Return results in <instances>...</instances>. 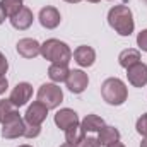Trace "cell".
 Segmentation results:
<instances>
[{"label":"cell","mask_w":147,"mask_h":147,"mask_svg":"<svg viewBox=\"0 0 147 147\" xmlns=\"http://www.w3.org/2000/svg\"><path fill=\"white\" fill-rule=\"evenodd\" d=\"M108 22L120 36H130L135 28L134 14L127 5H115L113 9H110Z\"/></svg>","instance_id":"1"},{"label":"cell","mask_w":147,"mask_h":147,"mask_svg":"<svg viewBox=\"0 0 147 147\" xmlns=\"http://www.w3.org/2000/svg\"><path fill=\"white\" fill-rule=\"evenodd\" d=\"M41 57L51 63H65L69 65V62L72 60V50L69 48L67 43L60 41V39H46L41 45Z\"/></svg>","instance_id":"2"},{"label":"cell","mask_w":147,"mask_h":147,"mask_svg":"<svg viewBox=\"0 0 147 147\" xmlns=\"http://www.w3.org/2000/svg\"><path fill=\"white\" fill-rule=\"evenodd\" d=\"M101 96L103 99L111 105V106H120L127 101L128 98V89L125 86L123 80L116 79V77H110L103 82L101 86Z\"/></svg>","instance_id":"3"},{"label":"cell","mask_w":147,"mask_h":147,"mask_svg":"<svg viewBox=\"0 0 147 147\" xmlns=\"http://www.w3.org/2000/svg\"><path fill=\"white\" fill-rule=\"evenodd\" d=\"M38 101H41L48 110H55L60 106V103L63 101V91L62 87H58L55 82L51 84H43L38 91Z\"/></svg>","instance_id":"4"},{"label":"cell","mask_w":147,"mask_h":147,"mask_svg":"<svg viewBox=\"0 0 147 147\" xmlns=\"http://www.w3.org/2000/svg\"><path fill=\"white\" fill-rule=\"evenodd\" d=\"M31 96H33V86H31L29 82H19V84L12 89L9 99H10V103H12L16 108H21V106L28 105V101L31 99Z\"/></svg>","instance_id":"5"},{"label":"cell","mask_w":147,"mask_h":147,"mask_svg":"<svg viewBox=\"0 0 147 147\" xmlns=\"http://www.w3.org/2000/svg\"><path fill=\"white\" fill-rule=\"evenodd\" d=\"M65 82H67V87H69L70 92L80 94V92L86 91V87L89 84V77H87V74L82 72V70H70Z\"/></svg>","instance_id":"6"},{"label":"cell","mask_w":147,"mask_h":147,"mask_svg":"<svg viewBox=\"0 0 147 147\" xmlns=\"http://www.w3.org/2000/svg\"><path fill=\"white\" fill-rule=\"evenodd\" d=\"M24 130H26V121L19 115V116L12 118L10 121L3 123L2 137L3 139H19V137H24Z\"/></svg>","instance_id":"7"},{"label":"cell","mask_w":147,"mask_h":147,"mask_svg":"<svg viewBox=\"0 0 147 147\" xmlns=\"http://www.w3.org/2000/svg\"><path fill=\"white\" fill-rule=\"evenodd\" d=\"M46 115H48V108L41 103V101H34L28 111L24 115V121L28 125H41L45 120H46Z\"/></svg>","instance_id":"8"},{"label":"cell","mask_w":147,"mask_h":147,"mask_svg":"<svg viewBox=\"0 0 147 147\" xmlns=\"http://www.w3.org/2000/svg\"><path fill=\"white\" fill-rule=\"evenodd\" d=\"M38 19H39V24H41L43 28H46V29H55V28L60 24V21H62L58 9H55V7H51V5L43 7V9L39 10Z\"/></svg>","instance_id":"9"},{"label":"cell","mask_w":147,"mask_h":147,"mask_svg":"<svg viewBox=\"0 0 147 147\" xmlns=\"http://www.w3.org/2000/svg\"><path fill=\"white\" fill-rule=\"evenodd\" d=\"M16 50H17V53L22 58H34L38 55H41V45L38 43L36 39H33V38H22V39H19Z\"/></svg>","instance_id":"10"},{"label":"cell","mask_w":147,"mask_h":147,"mask_svg":"<svg viewBox=\"0 0 147 147\" xmlns=\"http://www.w3.org/2000/svg\"><path fill=\"white\" fill-rule=\"evenodd\" d=\"M127 77H128V82L134 87H144L147 84V65L139 62V63L128 67L127 69Z\"/></svg>","instance_id":"11"},{"label":"cell","mask_w":147,"mask_h":147,"mask_svg":"<svg viewBox=\"0 0 147 147\" xmlns=\"http://www.w3.org/2000/svg\"><path fill=\"white\" fill-rule=\"evenodd\" d=\"M55 125L65 132L67 128H70L74 125H79V116H77V113L74 110L63 108V110L57 111V115H55Z\"/></svg>","instance_id":"12"},{"label":"cell","mask_w":147,"mask_h":147,"mask_svg":"<svg viewBox=\"0 0 147 147\" xmlns=\"http://www.w3.org/2000/svg\"><path fill=\"white\" fill-rule=\"evenodd\" d=\"M33 21H34L33 10L28 9V7H22L14 17H10V24H12L16 29H19V31H26V29H29L31 24H33Z\"/></svg>","instance_id":"13"},{"label":"cell","mask_w":147,"mask_h":147,"mask_svg":"<svg viewBox=\"0 0 147 147\" xmlns=\"http://www.w3.org/2000/svg\"><path fill=\"white\" fill-rule=\"evenodd\" d=\"M74 58L80 67H91L96 60V51L91 46L82 45V46H77L74 50Z\"/></svg>","instance_id":"14"},{"label":"cell","mask_w":147,"mask_h":147,"mask_svg":"<svg viewBox=\"0 0 147 147\" xmlns=\"http://www.w3.org/2000/svg\"><path fill=\"white\" fill-rule=\"evenodd\" d=\"M98 140H99L101 146L108 147V146H111V144H115V142L120 140V132H118L115 127L105 125V127L98 132Z\"/></svg>","instance_id":"15"},{"label":"cell","mask_w":147,"mask_h":147,"mask_svg":"<svg viewBox=\"0 0 147 147\" xmlns=\"http://www.w3.org/2000/svg\"><path fill=\"white\" fill-rule=\"evenodd\" d=\"M139 62H140V51L135 50V48H127L118 57V63L123 69H128V67H132V65H135Z\"/></svg>","instance_id":"16"},{"label":"cell","mask_w":147,"mask_h":147,"mask_svg":"<svg viewBox=\"0 0 147 147\" xmlns=\"http://www.w3.org/2000/svg\"><path fill=\"white\" fill-rule=\"evenodd\" d=\"M69 74H70L69 65H65V63H51L50 69H48V77H50L55 84L65 82L67 77H69Z\"/></svg>","instance_id":"17"},{"label":"cell","mask_w":147,"mask_h":147,"mask_svg":"<svg viewBox=\"0 0 147 147\" xmlns=\"http://www.w3.org/2000/svg\"><path fill=\"white\" fill-rule=\"evenodd\" d=\"M16 116H19V111L10 103V99H0V123L3 125Z\"/></svg>","instance_id":"18"},{"label":"cell","mask_w":147,"mask_h":147,"mask_svg":"<svg viewBox=\"0 0 147 147\" xmlns=\"http://www.w3.org/2000/svg\"><path fill=\"white\" fill-rule=\"evenodd\" d=\"M103 127H105V120L98 115H87L80 121V128L84 132H99Z\"/></svg>","instance_id":"19"},{"label":"cell","mask_w":147,"mask_h":147,"mask_svg":"<svg viewBox=\"0 0 147 147\" xmlns=\"http://www.w3.org/2000/svg\"><path fill=\"white\" fill-rule=\"evenodd\" d=\"M22 7V0H0V9L5 14V17H14Z\"/></svg>","instance_id":"20"},{"label":"cell","mask_w":147,"mask_h":147,"mask_svg":"<svg viewBox=\"0 0 147 147\" xmlns=\"http://www.w3.org/2000/svg\"><path fill=\"white\" fill-rule=\"evenodd\" d=\"M84 134H86V132L80 128V123H79V125H74V127H70V128L65 130V139H67L69 144L77 146V144L84 139Z\"/></svg>","instance_id":"21"},{"label":"cell","mask_w":147,"mask_h":147,"mask_svg":"<svg viewBox=\"0 0 147 147\" xmlns=\"http://www.w3.org/2000/svg\"><path fill=\"white\" fill-rule=\"evenodd\" d=\"M41 132V125H28L26 123V130H24V137L26 139H34Z\"/></svg>","instance_id":"22"},{"label":"cell","mask_w":147,"mask_h":147,"mask_svg":"<svg viewBox=\"0 0 147 147\" xmlns=\"http://www.w3.org/2000/svg\"><path fill=\"white\" fill-rule=\"evenodd\" d=\"M135 128H137V132L140 134V135H147V113H144L139 120H137V125H135Z\"/></svg>","instance_id":"23"},{"label":"cell","mask_w":147,"mask_h":147,"mask_svg":"<svg viewBox=\"0 0 147 147\" xmlns=\"http://www.w3.org/2000/svg\"><path fill=\"white\" fill-rule=\"evenodd\" d=\"M77 147H101V144H99V140L94 139V137H84V139L77 144Z\"/></svg>","instance_id":"24"},{"label":"cell","mask_w":147,"mask_h":147,"mask_svg":"<svg viewBox=\"0 0 147 147\" xmlns=\"http://www.w3.org/2000/svg\"><path fill=\"white\" fill-rule=\"evenodd\" d=\"M137 46L142 50V51H147V29H142L137 36Z\"/></svg>","instance_id":"25"},{"label":"cell","mask_w":147,"mask_h":147,"mask_svg":"<svg viewBox=\"0 0 147 147\" xmlns=\"http://www.w3.org/2000/svg\"><path fill=\"white\" fill-rule=\"evenodd\" d=\"M7 70H9V62H7L5 55L0 51V75H5Z\"/></svg>","instance_id":"26"},{"label":"cell","mask_w":147,"mask_h":147,"mask_svg":"<svg viewBox=\"0 0 147 147\" xmlns=\"http://www.w3.org/2000/svg\"><path fill=\"white\" fill-rule=\"evenodd\" d=\"M7 89H9V80L5 75H0V94H3Z\"/></svg>","instance_id":"27"},{"label":"cell","mask_w":147,"mask_h":147,"mask_svg":"<svg viewBox=\"0 0 147 147\" xmlns=\"http://www.w3.org/2000/svg\"><path fill=\"white\" fill-rule=\"evenodd\" d=\"M108 147H125L121 142H115V144H111V146H108Z\"/></svg>","instance_id":"28"},{"label":"cell","mask_w":147,"mask_h":147,"mask_svg":"<svg viewBox=\"0 0 147 147\" xmlns=\"http://www.w3.org/2000/svg\"><path fill=\"white\" fill-rule=\"evenodd\" d=\"M3 21H5V14H3V12H2V9H0V24H2Z\"/></svg>","instance_id":"29"},{"label":"cell","mask_w":147,"mask_h":147,"mask_svg":"<svg viewBox=\"0 0 147 147\" xmlns=\"http://www.w3.org/2000/svg\"><path fill=\"white\" fill-rule=\"evenodd\" d=\"M140 147H147V135L144 137V140L140 142Z\"/></svg>","instance_id":"30"},{"label":"cell","mask_w":147,"mask_h":147,"mask_svg":"<svg viewBox=\"0 0 147 147\" xmlns=\"http://www.w3.org/2000/svg\"><path fill=\"white\" fill-rule=\"evenodd\" d=\"M60 147H77V146H74V144H69V142H65V144H62Z\"/></svg>","instance_id":"31"},{"label":"cell","mask_w":147,"mask_h":147,"mask_svg":"<svg viewBox=\"0 0 147 147\" xmlns=\"http://www.w3.org/2000/svg\"><path fill=\"white\" fill-rule=\"evenodd\" d=\"M65 2H69V3H79L80 0H65Z\"/></svg>","instance_id":"32"},{"label":"cell","mask_w":147,"mask_h":147,"mask_svg":"<svg viewBox=\"0 0 147 147\" xmlns=\"http://www.w3.org/2000/svg\"><path fill=\"white\" fill-rule=\"evenodd\" d=\"M87 2H91V3H98V2H101V0H87Z\"/></svg>","instance_id":"33"},{"label":"cell","mask_w":147,"mask_h":147,"mask_svg":"<svg viewBox=\"0 0 147 147\" xmlns=\"http://www.w3.org/2000/svg\"><path fill=\"white\" fill-rule=\"evenodd\" d=\"M19 147H31V146H28V144H24V146H19Z\"/></svg>","instance_id":"34"},{"label":"cell","mask_w":147,"mask_h":147,"mask_svg":"<svg viewBox=\"0 0 147 147\" xmlns=\"http://www.w3.org/2000/svg\"><path fill=\"white\" fill-rule=\"evenodd\" d=\"M144 2H146V3H147V0H144Z\"/></svg>","instance_id":"35"}]
</instances>
